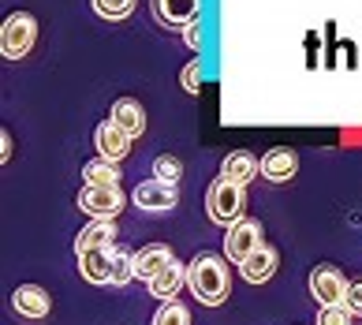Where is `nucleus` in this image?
Returning <instances> with one entry per match:
<instances>
[{"mask_svg": "<svg viewBox=\"0 0 362 325\" xmlns=\"http://www.w3.org/2000/svg\"><path fill=\"white\" fill-rule=\"evenodd\" d=\"M187 284H191L194 300H202L206 307H221L232 292V277H228V258L213 251L194 254L191 266H187Z\"/></svg>", "mask_w": 362, "mask_h": 325, "instance_id": "f257e3e1", "label": "nucleus"}, {"mask_svg": "<svg viewBox=\"0 0 362 325\" xmlns=\"http://www.w3.org/2000/svg\"><path fill=\"white\" fill-rule=\"evenodd\" d=\"M247 210V191L232 180H213L209 191H206V213L213 224H235Z\"/></svg>", "mask_w": 362, "mask_h": 325, "instance_id": "f03ea898", "label": "nucleus"}, {"mask_svg": "<svg viewBox=\"0 0 362 325\" xmlns=\"http://www.w3.org/2000/svg\"><path fill=\"white\" fill-rule=\"evenodd\" d=\"M37 42V23L30 11H11L0 23V57L4 60H23Z\"/></svg>", "mask_w": 362, "mask_h": 325, "instance_id": "7ed1b4c3", "label": "nucleus"}, {"mask_svg": "<svg viewBox=\"0 0 362 325\" xmlns=\"http://www.w3.org/2000/svg\"><path fill=\"white\" fill-rule=\"evenodd\" d=\"M124 206H127V198L119 191V183H112V187L86 183L83 191H78V210H83L90 221H116V213Z\"/></svg>", "mask_w": 362, "mask_h": 325, "instance_id": "20e7f679", "label": "nucleus"}, {"mask_svg": "<svg viewBox=\"0 0 362 325\" xmlns=\"http://www.w3.org/2000/svg\"><path fill=\"white\" fill-rule=\"evenodd\" d=\"M262 221H254V217H239L235 224H228V236H224V258L228 262H235V266H243V258L254 251V247H262Z\"/></svg>", "mask_w": 362, "mask_h": 325, "instance_id": "39448f33", "label": "nucleus"}, {"mask_svg": "<svg viewBox=\"0 0 362 325\" xmlns=\"http://www.w3.org/2000/svg\"><path fill=\"white\" fill-rule=\"evenodd\" d=\"M347 280L344 277V269L340 266H332V262H321L314 273H310V295L321 303V307H329V303H344V295H347Z\"/></svg>", "mask_w": 362, "mask_h": 325, "instance_id": "423d86ee", "label": "nucleus"}, {"mask_svg": "<svg viewBox=\"0 0 362 325\" xmlns=\"http://www.w3.org/2000/svg\"><path fill=\"white\" fill-rule=\"evenodd\" d=\"M131 202L146 213H168V210H176L180 191L172 183H160V180H142L135 191H131Z\"/></svg>", "mask_w": 362, "mask_h": 325, "instance_id": "0eeeda50", "label": "nucleus"}, {"mask_svg": "<svg viewBox=\"0 0 362 325\" xmlns=\"http://www.w3.org/2000/svg\"><path fill=\"white\" fill-rule=\"evenodd\" d=\"M93 146H98V157L105 161H124L131 154V135L116 124V120H105V124H98V131H93Z\"/></svg>", "mask_w": 362, "mask_h": 325, "instance_id": "6e6552de", "label": "nucleus"}, {"mask_svg": "<svg viewBox=\"0 0 362 325\" xmlns=\"http://www.w3.org/2000/svg\"><path fill=\"white\" fill-rule=\"evenodd\" d=\"M276 266H280V254L269 247V243H262V247H254V251L247 254V258H243L239 273H243V280H247V284H265V280H273Z\"/></svg>", "mask_w": 362, "mask_h": 325, "instance_id": "1a4fd4ad", "label": "nucleus"}, {"mask_svg": "<svg viewBox=\"0 0 362 325\" xmlns=\"http://www.w3.org/2000/svg\"><path fill=\"white\" fill-rule=\"evenodd\" d=\"M11 307H16V314L19 318H45L49 310H52V300H49V292L45 288H37V284H19L16 295H11Z\"/></svg>", "mask_w": 362, "mask_h": 325, "instance_id": "9d476101", "label": "nucleus"}, {"mask_svg": "<svg viewBox=\"0 0 362 325\" xmlns=\"http://www.w3.org/2000/svg\"><path fill=\"white\" fill-rule=\"evenodd\" d=\"M295 172H299V154H295V150H288V146L265 150V157H262V176H265V180L288 183Z\"/></svg>", "mask_w": 362, "mask_h": 325, "instance_id": "9b49d317", "label": "nucleus"}, {"mask_svg": "<svg viewBox=\"0 0 362 325\" xmlns=\"http://www.w3.org/2000/svg\"><path fill=\"white\" fill-rule=\"evenodd\" d=\"M150 284V295L153 300H160V303H168V300H176L180 295V288L187 284V266L180 262V258H172L165 269H160V273L153 277V280H146Z\"/></svg>", "mask_w": 362, "mask_h": 325, "instance_id": "f8f14e48", "label": "nucleus"}, {"mask_svg": "<svg viewBox=\"0 0 362 325\" xmlns=\"http://www.w3.org/2000/svg\"><path fill=\"white\" fill-rule=\"evenodd\" d=\"M116 224L112 221H90L83 232L75 236V254H83V251H112L116 247Z\"/></svg>", "mask_w": 362, "mask_h": 325, "instance_id": "ddd939ff", "label": "nucleus"}, {"mask_svg": "<svg viewBox=\"0 0 362 325\" xmlns=\"http://www.w3.org/2000/svg\"><path fill=\"white\" fill-rule=\"evenodd\" d=\"M258 172H262V161L254 157V154H247V150L228 154L224 165H221V176H224V180H232V183H239V187H247Z\"/></svg>", "mask_w": 362, "mask_h": 325, "instance_id": "4468645a", "label": "nucleus"}, {"mask_svg": "<svg viewBox=\"0 0 362 325\" xmlns=\"http://www.w3.org/2000/svg\"><path fill=\"white\" fill-rule=\"evenodd\" d=\"M172 258H176V254H172V247H165V243H150V247H142V251L135 254V273H139L142 280H153Z\"/></svg>", "mask_w": 362, "mask_h": 325, "instance_id": "2eb2a0df", "label": "nucleus"}, {"mask_svg": "<svg viewBox=\"0 0 362 325\" xmlns=\"http://www.w3.org/2000/svg\"><path fill=\"white\" fill-rule=\"evenodd\" d=\"M78 269L90 284H112V251H83Z\"/></svg>", "mask_w": 362, "mask_h": 325, "instance_id": "dca6fc26", "label": "nucleus"}, {"mask_svg": "<svg viewBox=\"0 0 362 325\" xmlns=\"http://www.w3.org/2000/svg\"><path fill=\"white\" fill-rule=\"evenodd\" d=\"M153 16L168 26H187L198 16V0H153Z\"/></svg>", "mask_w": 362, "mask_h": 325, "instance_id": "f3484780", "label": "nucleus"}, {"mask_svg": "<svg viewBox=\"0 0 362 325\" xmlns=\"http://www.w3.org/2000/svg\"><path fill=\"white\" fill-rule=\"evenodd\" d=\"M112 120L119 127H124L131 139H139V135H146V108L135 101V98H119L112 105Z\"/></svg>", "mask_w": 362, "mask_h": 325, "instance_id": "a211bd4d", "label": "nucleus"}, {"mask_svg": "<svg viewBox=\"0 0 362 325\" xmlns=\"http://www.w3.org/2000/svg\"><path fill=\"white\" fill-rule=\"evenodd\" d=\"M83 180L86 183H98V187H112V183H119V169H116V161L93 157V161H86Z\"/></svg>", "mask_w": 362, "mask_h": 325, "instance_id": "6ab92c4d", "label": "nucleus"}, {"mask_svg": "<svg viewBox=\"0 0 362 325\" xmlns=\"http://www.w3.org/2000/svg\"><path fill=\"white\" fill-rule=\"evenodd\" d=\"M153 180L176 187V183L183 180V161H180V157H172V154H160V157H153Z\"/></svg>", "mask_w": 362, "mask_h": 325, "instance_id": "aec40b11", "label": "nucleus"}, {"mask_svg": "<svg viewBox=\"0 0 362 325\" xmlns=\"http://www.w3.org/2000/svg\"><path fill=\"white\" fill-rule=\"evenodd\" d=\"M153 325H191V310H187L183 303H176V300H168V303L157 307Z\"/></svg>", "mask_w": 362, "mask_h": 325, "instance_id": "412c9836", "label": "nucleus"}, {"mask_svg": "<svg viewBox=\"0 0 362 325\" xmlns=\"http://www.w3.org/2000/svg\"><path fill=\"white\" fill-rule=\"evenodd\" d=\"M131 277H139L135 273V254L131 251H112V284L124 288V284H131Z\"/></svg>", "mask_w": 362, "mask_h": 325, "instance_id": "4be33fe9", "label": "nucleus"}, {"mask_svg": "<svg viewBox=\"0 0 362 325\" xmlns=\"http://www.w3.org/2000/svg\"><path fill=\"white\" fill-rule=\"evenodd\" d=\"M139 0H93V11L105 19H127L131 11H135Z\"/></svg>", "mask_w": 362, "mask_h": 325, "instance_id": "5701e85b", "label": "nucleus"}, {"mask_svg": "<svg viewBox=\"0 0 362 325\" xmlns=\"http://www.w3.org/2000/svg\"><path fill=\"white\" fill-rule=\"evenodd\" d=\"M351 318L355 314L344 303H329V307L317 310V325H351Z\"/></svg>", "mask_w": 362, "mask_h": 325, "instance_id": "b1692460", "label": "nucleus"}, {"mask_svg": "<svg viewBox=\"0 0 362 325\" xmlns=\"http://www.w3.org/2000/svg\"><path fill=\"white\" fill-rule=\"evenodd\" d=\"M180 83H183V90H198V83H202V64H198V60H191V64H187L183 67V72H180Z\"/></svg>", "mask_w": 362, "mask_h": 325, "instance_id": "393cba45", "label": "nucleus"}, {"mask_svg": "<svg viewBox=\"0 0 362 325\" xmlns=\"http://www.w3.org/2000/svg\"><path fill=\"white\" fill-rule=\"evenodd\" d=\"M344 307L351 310V314H358V318H362V280H351V284H347Z\"/></svg>", "mask_w": 362, "mask_h": 325, "instance_id": "a878e982", "label": "nucleus"}, {"mask_svg": "<svg viewBox=\"0 0 362 325\" xmlns=\"http://www.w3.org/2000/svg\"><path fill=\"white\" fill-rule=\"evenodd\" d=\"M183 42L191 45V49H198V45H202V38H198V23H187V30H183Z\"/></svg>", "mask_w": 362, "mask_h": 325, "instance_id": "bb28decb", "label": "nucleus"}, {"mask_svg": "<svg viewBox=\"0 0 362 325\" xmlns=\"http://www.w3.org/2000/svg\"><path fill=\"white\" fill-rule=\"evenodd\" d=\"M0 142H4V154H0V161H4V165H8V157H11V139H8V131L0 135Z\"/></svg>", "mask_w": 362, "mask_h": 325, "instance_id": "cd10ccee", "label": "nucleus"}]
</instances>
